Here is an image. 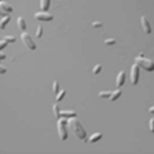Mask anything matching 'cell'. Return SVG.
Here are the masks:
<instances>
[{
  "mask_svg": "<svg viewBox=\"0 0 154 154\" xmlns=\"http://www.w3.org/2000/svg\"><path fill=\"white\" fill-rule=\"evenodd\" d=\"M4 73H7V68L0 65V74H4Z\"/></svg>",
  "mask_w": 154,
  "mask_h": 154,
  "instance_id": "cell-22",
  "label": "cell"
},
{
  "mask_svg": "<svg viewBox=\"0 0 154 154\" xmlns=\"http://www.w3.org/2000/svg\"><path fill=\"white\" fill-rule=\"evenodd\" d=\"M42 34H44V29H42L41 25H38V27H37L36 36L38 37V38H40V37H42Z\"/></svg>",
  "mask_w": 154,
  "mask_h": 154,
  "instance_id": "cell-14",
  "label": "cell"
},
{
  "mask_svg": "<svg viewBox=\"0 0 154 154\" xmlns=\"http://www.w3.org/2000/svg\"><path fill=\"white\" fill-rule=\"evenodd\" d=\"M65 119H61V121H58V132H59V136L62 140L67 139V130L65 128Z\"/></svg>",
  "mask_w": 154,
  "mask_h": 154,
  "instance_id": "cell-4",
  "label": "cell"
},
{
  "mask_svg": "<svg viewBox=\"0 0 154 154\" xmlns=\"http://www.w3.org/2000/svg\"><path fill=\"white\" fill-rule=\"evenodd\" d=\"M4 40L7 41V44H13L16 41V38L14 36H4Z\"/></svg>",
  "mask_w": 154,
  "mask_h": 154,
  "instance_id": "cell-16",
  "label": "cell"
},
{
  "mask_svg": "<svg viewBox=\"0 0 154 154\" xmlns=\"http://www.w3.org/2000/svg\"><path fill=\"white\" fill-rule=\"evenodd\" d=\"M51 4V0H41L40 2V7L42 11H48L49 7H50Z\"/></svg>",
  "mask_w": 154,
  "mask_h": 154,
  "instance_id": "cell-9",
  "label": "cell"
},
{
  "mask_svg": "<svg viewBox=\"0 0 154 154\" xmlns=\"http://www.w3.org/2000/svg\"><path fill=\"white\" fill-rule=\"evenodd\" d=\"M105 44H108V46H111V44H115V40H114V39H111V38L106 39V40H105Z\"/></svg>",
  "mask_w": 154,
  "mask_h": 154,
  "instance_id": "cell-19",
  "label": "cell"
},
{
  "mask_svg": "<svg viewBox=\"0 0 154 154\" xmlns=\"http://www.w3.org/2000/svg\"><path fill=\"white\" fill-rule=\"evenodd\" d=\"M92 25H93L94 28H101V27H102V23H101V22H99V21H95V22H93V23H92Z\"/></svg>",
  "mask_w": 154,
  "mask_h": 154,
  "instance_id": "cell-21",
  "label": "cell"
},
{
  "mask_svg": "<svg viewBox=\"0 0 154 154\" xmlns=\"http://www.w3.org/2000/svg\"><path fill=\"white\" fill-rule=\"evenodd\" d=\"M35 18L39 21H52L54 19V16L46 12H38L35 14Z\"/></svg>",
  "mask_w": 154,
  "mask_h": 154,
  "instance_id": "cell-2",
  "label": "cell"
},
{
  "mask_svg": "<svg viewBox=\"0 0 154 154\" xmlns=\"http://www.w3.org/2000/svg\"><path fill=\"white\" fill-rule=\"evenodd\" d=\"M137 77H138V67L136 65H134L132 67V82L134 84L137 82Z\"/></svg>",
  "mask_w": 154,
  "mask_h": 154,
  "instance_id": "cell-6",
  "label": "cell"
},
{
  "mask_svg": "<svg viewBox=\"0 0 154 154\" xmlns=\"http://www.w3.org/2000/svg\"><path fill=\"white\" fill-rule=\"evenodd\" d=\"M136 62L139 63L142 67H144L148 71H152L154 69V63L152 61L148 60V59H145V58H140V57L136 58Z\"/></svg>",
  "mask_w": 154,
  "mask_h": 154,
  "instance_id": "cell-3",
  "label": "cell"
},
{
  "mask_svg": "<svg viewBox=\"0 0 154 154\" xmlns=\"http://www.w3.org/2000/svg\"><path fill=\"white\" fill-rule=\"evenodd\" d=\"M0 16H2V17H7V12H4V11L0 7Z\"/></svg>",
  "mask_w": 154,
  "mask_h": 154,
  "instance_id": "cell-23",
  "label": "cell"
},
{
  "mask_svg": "<svg viewBox=\"0 0 154 154\" xmlns=\"http://www.w3.org/2000/svg\"><path fill=\"white\" fill-rule=\"evenodd\" d=\"M0 7L2 9L4 12H7V13H11V12H13V7H11L9 3H7V2H0Z\"/></svg>",
  "mask_w": 154,
  "mask_h": 154,
  "instance_id": "cell-8",
  "label": "cell"
},
{
  "mask_svg": "<svg viewBox=\"0 0 154 154\" xmlns=\"http://www.w3.org/2000/svg\"><path fill=\"white\" fill-rule=\"evenodd\" d=\"M53 112H54V115H55L56 118H59L61 115V112L59 111V108H58L57 105H54L53 106Z\"/></svg>",
  "mask_w": 154,
  "mask_h": 154,
  "instance_id": "cell-11",
  "label": "cell"
},
{
  "mask_svg": "<svg viewBox=\"0 0 154 154\" xmlns=\"http://www.w3.org/2000/svg\"><path fill=\"white\" fill-rule=\"evenodd\" d=\"M53 92H54V94H56V95L59 93V84H58L57 81H54V84H53Z\"/></svg>",
  "mask_w": 154,
  "mask_h": 154,
  "instance_id": "cell-15",
  "label": "cell"
},
{
  "mask_svg": "<svg viewBox=\"0 0 154 154\" xmlns=\"http://www.w3.org/2000/svg\"><path fill=\"white\" fill-rule=\"evenodd\" d=\"M140 22H142V27L144 29V31L146 32L147 34H150L152 32V29H151V24H150L149 20L146 16H142L140 18Z\"/></svg>",
  "mask_w": 154,
  "mask_h": 154,
  "instance_id": "cell-5",
  "label": "cell"
},
{
  "mask_svg": "<svg viewBox=\"0 0 154 154\" xmlns=\"http://www.w3.org/2000/svg\"><path fill=\"white\" fill-rule=\"evenodd\" d=\"M101 70V65H97L96 67L94 68V70H93V73L94 74H97V73H99Z\"/></svg>",
  "mask_w": 154,
  "mask_h": 154,
  "instance_id": "cell-20",
  "label": "cell"
},
{
  "mask_svg": "<svg viewBox=\"0 0 154 154\" xmlns=\"http://www.w3.org/2000/svg\"><path fill=\"white\" fill-rule=\"evenodd\" d=\"M11 20V17L10 16H7V17H3L2 19H1V21H0V29L3 30L5 27H7V24L10 22Z\"/></svg>",
  "mask_w": 154,
  "mask_h": 154,
  "instance_id": "cell-10",
  "label": "cell"
},
{
  "mask_svg": "<svg viewBox=\"0 0 154 154\" xmlns=\"http://www.w3.org/2000/svg\"><path fill=\"white\" fill-rule=\"evenodd\" d=\"M5 58V55L3 53H0V60H3Z\"/></svg>",
  "mask_w": 154,
  "mask_h": 154,
  "instance_id": "cell-24",
  "label": "cell"
},
{
  "mask_svg": "<svg viewBox=\"0 0 154 154\" xmlns=\"http://www.w3.org/2000/svg\"><path fill=\"white\" fill-rule=\"evenodd\" d=\"M61 115L63 116V117H73V116H75V113H73V112H69V111H63V112H61Z\"/></svg>",
  "mask_w": 154,
  "mask_h": 154,
  "instance_id": "cell-17",
  "label": "cell"
},
{
  "mask_svg": "<svg viewBox=\"0 0 154 154\" xmlns=\"http://www.w3.org/2000/svg\"><path fill=\"white\" fill-rule=\"evenodd\" d=\"M0 2H2V0H0Z\"/></svg>",
  "mask_w": 154,
  "mask_h": 154,
  "instance_id": "cell-25",
  "label": "cell"
},
{
  "mask_svg": "<svg viewBox=\"0 0 154 154\" xmlns=\"http://www.w3.org/2000/svg\"><path fill=\"white\" fill-rule=\"evenodd\" d=\"M20 38H21L22 42H23L24 44H25V46H27L28 49H30V50L32 51H35L37 49L36 44H35V42H34V40L32 39V37L30 36V34L28 33H22L21 36H20Z\"/></svg>",
  "mask_w": 154,
  "mask_h": 154,
  "instance_id": "cell-1",
  "label": "cell"
},
{
  "mask_svg": "<svg viewBox=\"0 0 154 154\" xmlns=\"http://www.w3.org/2000/svg\"><path fill=\"white\" fill-rule=\"evenodd\" d=\"M65 90H62V91H60L59 93L57 94V95H56V100H57V101H60L61 99H62L63 97H65Z\"/></svg>",
  "mask_w": 154,
  "mask_h": 154,
  "instance_id": "cell-13",
  "label": "cell"
},
{
  "mask_svg": "<svg viewBox=\"0 0 154 154\" xmlns=\"http://www.w3.org/2000/svg\"><path fill=\"white\" fill-rule=\"evenodd\" d=\"M17 23H18V27H19V29L21 30L22 32H24L27 30V23H25V20L23 19V17H18Z\"/></svg>",
  "mask_w": 154,
  "mask_h": 154,
  "instance_id": "cell-7",
  "label": "cell"
},
{
  "mask_svg": "<svg viewBox=\"0 0 154 154\" xmlns=\"http://www.w3.org/2000/svg\"><path fill=\"white\" fill-rule=\"evenodd\" d=\"M123 80H125V73L121 72V73H119V75H118V78H117V84H118V86L123 84Z\"/></svg>",
  "mask_w": 154,
  "mask_h": 154,
  "instance_id": "cell-12",
  "label": "cell"
},
{
  "mask_svg": "<svg viewBox=\"0 0 154 154\" xmlns=\"http://www.w3.org/2000/svg\"><path fill=\"white\" fill-rule=\"evenodd\" d=\"M7 42L5 40H0V51L3 50L4 48H7Z\"/></svg>",
  "mask_w": 154,
  "mask_h": 154,
  "instance_id": "cell-18",
  "label": "cell"
}]
</instances>
